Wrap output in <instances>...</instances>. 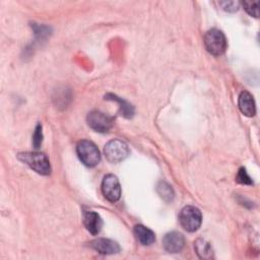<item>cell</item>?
Wrapping results in <instances>:
<instances>
[{
	"instance_id": "1",
	"label": "cell",
	"mask_w": 260,
	"mask_h": 260,
	"mask_svg": "<svg viewBox=\"0 0 260 260\" xmlns=\"http://www.w3.org/2000/svg\"><path fill=\"white\" fill-rule=\"evenodd\" d=\"M18 159L27 165L30 169L40 175L48 176L51 174V164L48 156L39 151H25L17 155Z\"/></svg>"
},
{
	"instance_id": "2",
	"label": "cell",
	"mask_w": 260,
	"mask_h": 260,
	"mask_svg": "<svg viewBox=\"0 0 260 260\" xmlns=\"http://www.w3.org/2000/svg\"><path fill=\"white\" fill-rule=\"evenodd\" d=\"M76 151L79 159L86 167H94L101 160V154L96 145L90 140H80L77 143Z\"/></svg>"
},
{
	"instance_id": "3",
	"label": "cell",
	"mask_w": 260,
	"mask_h": 260,
	"mask_svg": "<svg viewBox=\"0 0 260 260\" xmlns=\"http://www.w3.org/2000/svg\"><path fill=\"white\" fill-rule=\"evenodd\" d=\"M205 49L213 56H220L226 49V39L223 32L217 28L209 29L204 36Z\"/></svg>"
},
{
	"instance_id": "4",
	"label": "cell",
	"mask_w": 260,
	"mask_h": 260,
	"mask_svg": "<svg viewBox=\"0 0 260 260\" xmlns=\"http://www.w3.org/2000/svg\"><path fill=\"white\" fill-rule=\"evenodd\" d=\"M179 221L185 231L190 233L195 232L201 225V221H202L201 211L195 206L187 205L181 210L179 214Z\"/></svg>"
},
{
	"instance_id": "5",
	"label": "cell",
	"mask_w": 260,
	"mask_h": 260,
	"mask_svg": "<svg viewBox=\"0 0 260 260\" xmlns=\"http://www.w3.org/2000/svg\"><path fill=\"white\" fill-rule=\"evenodd\" d=\"M107 159L111 162H120L124 160L130 153L129 147L126 142L121 139L110 140L104 148Z\"/></svg>"
},
{
	"instance_id": "6",
	"label": "cell",
	"mask_w": 260,
	"mask_h": 260,
	"mask_svg": "<svg viewBox=\"0 0 260 260\" xmlns=\"http://www.w3.org/2000/svg\"><path fill=\"white\" fill-rule=\"evenodd\" d=\"M86 121L91 129L101 133L108 132L113 126V119L109 115L98 110L89 112Z\"/></svg>"
},
{
	"instance_id": "7",
	"label": "cell",
	"mask_w": 260,
	"mask_h": 260,
	"mask_svg": "<svg viewBox=\"0 0 260 260\" xmlns=\"http://www.w3.org/2000/svg\"><path fill=\"white\" fill-rule=\"evenodd\" d=\"M102 192L105 198L111 202H116L120 199L121 186L115 175L109 174L104 177L102 182Z\"/></svg>"
},
{
	"instance_id": "8",
	"label": "cell",
	"mask_w": 260,
	"mask_h": 260,
	"mask_svg": "<svg viewBox=\"0 0 260 260\" xmlns=\"http://www.w3.org/2000/svg\"><path fill=\"white\" fill-rule=\"evenodd\" d=\"M185 245V238L179 232H170L162 239V246L169 253H179Z\"/></svg>"
},
{
	"instance_id": "9",
	"label": "cell",
	"mask_w": 260,
	"mask_h": 260,
	"mask_svg": "<svg viewBox=\"0 0 260 260\" xmlns=\"http://www.w3.org/2000/svg\"><path fill=\"white\" fill-rule=\"evenodd\" d=\"M90 247L98 251L101 254L104 255H111V254H116L120 251V246L118 243L110 240V239H105V238H98L93 241L90 242Z\"/></svg>"
},
{
	"instance_id": "10",
	"label": "cell",
	"mask_w": 260,
	"mask_h": 260,
	"mask_svg": "<svg viewBox=\"0 0 260 260\" xmlns=\"http://www.w3.org/2000/svg\"><path fill=\"white\" fill-rule=\"evenodd\" d=\"M83 222L86 230L93 236L98 235L103 226V219L102 217L94 211H86L84 212Z\"/></svg>"
},
{
	"instance_id": "11",
	"label": "cell",
	"mask_w": 260,
	"mask_h": 260,
	"mask_svg": "<svg viewBox=\"0 0 260 260\" xmlns=\"http://www.w3.org/2000/svg\"><path fill=\"white\" fill-rule=\"evenodd\" d=\"M239 108H240V111L247 117H252L255 115L256 113L255 102L250 92L244 90L240 93Z\"/></svg>"
},
{
	"instance_id": "12",
	"label": "cell",
	"mask_w": 260,
	"mask_h": 260,
	"mask_svg": "<svg viewBox=\"0 0 260 260\" xmlns=\"http://www.w3.org/2000/svg\"><path fill=\"white\" fill-rule=\"evenodd\" d=\"M133 233H134L136 240L143 246L151 245L155 241L154 233L150 229H148L142 224L135 225L133 229Z\"/></svg>"
},
{
	"instance_id": "13",
	"label": "cell",
	"mask_w": 260,
	"mask_h": 260,
	"mask_svg": "<svg viewBox=\"0 0 260 260\" xmlns=\"http://www.w3.org/2000/svg\"><path fill=\"white\" fill-rule=\"evenodd\" d=\"M194 248L197 255L201 259H211L213 258V251L208 242L203 239H197L194 242Z\"/></svg>"
},
{
	"instance_id": "14",
	"label": "cell",
	"mask_w": 260,
	"mask_h": 260,
	"mask_svg": "<svg viewBox=\"0 0 260 260\" xmlns=\"http://www.w3.org/2000/svg\"><path fill=\"white\" fill-rule=\"evenodd\" d=\"M106 100H111V101H115L117 103H119V108H120V113L123 117L125 118H131L134 115V109L132 107L131 104L127 103L125 100L120 99L119 96H117L116 94L113 93H108L105 95Z\"/></svg>"
},
{
	"instance_id": "15",
	"label": "cell",
	"mask_w": 260,
	"mask_h": 260,
	"mask_svg": "<svg viewBox=\"0 0 260 260\" xmlns=\"http://www.w3.org/2000/svg\"><path fill=\"white\" fill-rule=\"evenodd\" d=\"M158 194L160 195V197L162 199H165L166 201H172V199L174 198V191L172 189V187L167 184L166 182H159L156 188Z\"/></svg>"
},
{
	"instance_id": "16",
	"label": "cell",
	"mask_w": 260,
	"mask_h": 260,
	"mask_svg": "<svg viewBox=\"0 0 260 260\" xmlns=\"http://www.w3.org/2000/svg\"><path fill=\"white\" fill-rule=\"evenodd\" d=\"M242 5H243L244 9L251 16H254V17L259 16V9H258L259 1H244V2H242Z\"/></svg>"
},
{
	"instance_id": "17",
	"label": "cell",
	"mask_w": 260,
	"mask_h": 260,
	"mask_svg": "<svg viewBox=\"0 0 260 260\" xmlns=\"http://www.w3.org/2000/svg\"><path fill=\"white\" fill-rule=\"evenodd\" d=\"M236 180L238 183L240 184H244V185H253V181L250 178V176L247 174L246 169L241 168L237 174Z\"/></svg>"
},
{
	"instance_id": "18",
	"label": "cell",
	"mask_w": 260,
	"mask_h": 260,
	"mask_svg": "<svg viewBox=\"0 0 260 260\" xmlns=\"http://www.w3.org/2000/svg\"><path fill=\"white\" fill-rule=\"evenodd\" d=\"M43 142V131H42V125L38 124L35 132L32 134V144L35 148H39Z\"/></svg>"
},
{
	"instance_id": "19",
	"label": "cell",
	"mask_w": 260,
	"mask_h": 260,
	"mask_svg": "<svg viewBox=\"0 0 260 260\" xmlns=\"http://www.w3.org/2000/svg\"><path fill=\"white\" fill-rule=\"evenodd\" d=\"M219 5L223 8V10L229 11V12H235L239 9L240 3L236 1H222L219 2Z\"/></svg>"
}]
</instances>
